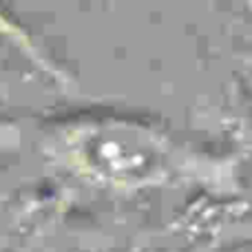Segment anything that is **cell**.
Masks as SVG:
<instances>
[{
    "label": "cell",
    "instance_id": "obj_1",
    "mask_svg": "<svg viewBox=\"0 0 252 252\" xmlns=\"http://www.w3.org/2000/svg\"><path fill=\"white\" fill-rule=\"evenodd\" d=\"M35 151L56 170L115 195L213 184L221 164L161 124L84 113L47 124Z\"/></svg>",
    "mask_w": 252,
    "mask_h": 252
}]
</instances>
